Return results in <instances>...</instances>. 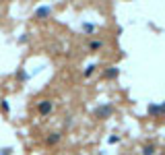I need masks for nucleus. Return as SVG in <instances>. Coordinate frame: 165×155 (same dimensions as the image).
<instances>
[{
    "label": "nucleus",
    "instance_id": "nucleus-1",
    "mask_svg": "<svg viewBox=\"0 0 165 155\" xmlns=\"http://www.w3.org/2000/svg\"><path fill=\"white\" fill-rule=\"evenodd\" d=\"M111 114H114V106L111 103H101V106H97L93 110V116L99 118V120H107V118H111Z\"/></svg>",
    "mask_w": 165,
    "mask_h": 155
},
{
    "label": "nucleus",
    "instance_id": "nucleus-2",
    "mask_svg": "<svg viewBox=\"0 0 165 155\" xmlns=\"http://www.w3.org/2000/svg\"><path fill=\"white\" fill-rule=\"evenodd\" d=\"M52 15H54L52 6H39V8H35L33 19H37V21H46V19H50Z\"/></svg>",
    "mask_w": 165,
    "mask_h": 155
},
{
    "label": "nucleus",
    "instance_id": "nucleus-3",
    "mask_svg": "<svg viewBox=\"0 0 165 155\" xmlns=\"http://www.w3.org/2000/svg\"><path fill=\"white\" fill-rule=\"evenodd\" d=\"M52 110H54V103L50 99H41L37 101V112H39V116H48L52 114Z\"/></svg>",
    "mask_w": 165,
    "mask_h": 155
},
{
    "label": "nucleus",
    "instance_id": "nucleus-4",
    "mask_svg": "<svg viewBox=\"0 0 165 155\" xmlns=\"http://www.w3.org/2000/svg\"><path fill=\"white\" fill-rule=\"evenodd\" d=\"M103 77H105V79H118V77H120V70H118L116 66H107L103 70Z\"/></svg>",
    "mask_w": 165,
    "mask_h": 155
},
{
    "label": "nucleus",
    "instance_id": "nucleus-5",
    "mask_svg": "<svg viewBox=\"0 0 165 155\" xmlns=\"http://www.w3.org/2000/svg\"><path fill=\"white\" fill-rule=\"evenodd\" d=\"M147 114L151 116V118H161V110H159V103H151V106L147 108Z\"/></svg>",
    "mask_w": 165,
    "mask_h": 155
},
{
    "label": "nucleus",
    "instance_id": "nucleus-6",
    "mask_svg": "<svg viewBox=\"0 0 165 155\" xmlns=\"http://www.w3.org/2000/svg\"><path fill=\"white\" fill-rule=\"evenodd\" d=\"M103 48V40H91L89 41V52H99Z\"/></svg>",
    "mask_w": 165,
    "mask_h": 155
},
{
    "label": "nucleus",
    "instance_id": "nucleus-7",
    "mask_svg": "<svg viewBox=\"0 0 165 155\" xmlns=\"http://www.w3.org/2000/svg\"><path fill=\"white\" fill-rule=\"evenodd\" d=\"M157 153V147L153 145V143H147V145H143V155H155Z\"/></svg>",
    "mask_w": 165,
    "mask_h": 155
},
{
    "label": "nucleus",
    "instance_id": "nucleus-8",
    "mask_svg": "<svg viewBox=\"0 0 165 155\" xmlns=\"http://www.w3.org/2000/svg\"><path fill=\"white\" fill-rule=\"evenodd\" d=\"M60 139H62L60 132H52V135L46 139V143H48V145H58V143H60Z\"/></svg>",
    "mask_w": 165,
    "mask_h": 155
},
{
    "label": "nucleus",
    "instance_id": "nucleus-9",
    "mask_svg": "<svg viewBox=\"0 0 165 155\" xmlns=\"http://www.w3.org/2000/svg\"><path fill=\"white\" fill-rule=\"evenodd\" d=\"M17 81H21V83L29 81V73L25 70V68H17Z\"/></svg>",
    "mask_w": 165,
    "mask_h": 155
},
{
    "label": "nucleus",
    "instance_id": "nucleus-10",
    "mask_svg": "<svg viewBox=\"0 0 165 155\" xmlns=\"http://www.w3.org/2000/svg\"><path fill=\"white\" fill-rule=\"evenodd\" d=\"M95 70H97V64H89V66H87V70L82 73V77H85V79H89V77H93V73H95Z\"/></svg>",
    "mask_w": 165,
    "mask_h": 155
},
{
    "label": "nucleus",
    "instance_id": "nucleus-11",
    "mask_svg": "<svg viewBox=\"0 0 165 155\" xmlns=\"http://www.w3.org/2000/svg\"><path fill=\"white\" fill-rule=\"evenodd\" d=\"M82 31L85 33H93L95 31V23H82Z\"/></svg>",
    "mask_w": 165,
    "mask_h": 155
},
{
    "label": "nucleus",
    "instance_id": "nucleus-12",
    "mask_svg": "<svg viewBox=\"0 0 165 155\" xmlns=\"http://www.w3.org/2000/svg\"><path fill=\"white\" fill-rule=\"evenodd\" d=\"M0 108H2V112H10V106H8V99H0Z\"/></svg>",
    "mask_w": 165,
    "mask_h": 155
},
{
    "label": "nucleus",
    "instance_id": "nucleus-13",
    "mask_svg": "<svg viewBox=\"0 0 165 155\" xmlns=\"http://www.w3.org/2000/svg\"><path fill=\"white\" fill-rule=\"evenodd\" d=\"M107 143H110V145H114V143H120V135H111L110 139H107Z\"/></svg>",
    "mask_w": 165,
    "mask_h": 155
},
{
    "label": "nucleus",
    "instance_id": "nucleus-14",
    "mask_svg": "<svg viewBox=\"0 0 165 155\" xmlns=\"http://www.w3.org/2000/svg\"><path fill=\"white\" fill-rule=\"evenodd\" d=\"M13 153V147H2L0 149V155H10Z\"/></svg>",
    "mask_w": 165,
    "mask_h": 155
},
{
    "label": "nucleus",
    "instance_id": "nucleus-15",
    "mask_svg": "<svg viewBox=\"0 0 165 155\" xmlns=\"http://www.w3.org/2000/svg\"><path fill=\"white\" fill-rule=\"evenodd\" d=\"M72 122H74V120H72V116H66V120H64V126L70 128V126H72Z\"/></svg>",
    "mask_w": 165,
    "mask_h": 155
},
{
    "label": "nucleus",
    "instance_id": "nucleus-16",
    "mask_svg": "<svg viewBox=\"0 0 165 155\" xmlns=\"http://www.w3.org/2000/svg\"><path fill=\"white\" fill-rule=\"evenodd\" d=\"M159 110H161V118H163V116H165V101H163V103H159Z\"/></svg>",
    "mask_w": 165,
    "mask_h": 155
}]
</instances>
